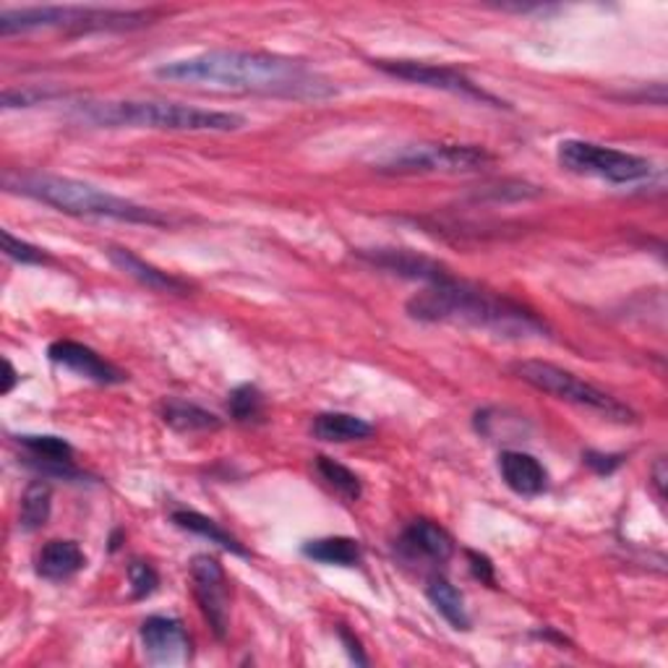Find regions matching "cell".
Returning <instances> with one entry per match:
<instances>
[{
    "label": "cell",
    "mask_w": 668,
    "mask_h": 668,
    "mask_svg": "<svg viewBox=\"0 0 668 668\" xmlns=\"http://www.w3.org/2000/svg\"><path fill=\"white\" fill-rule=\"evenodd\" d=\"M154 77L176 84L275 94L288 100H325L337 94L332 81L306 66V60L261 50H209L162 63Z\"/></svg>",
    "instance_id": "obj_1"
},
{
    "label": "cell",
    "mask_w": 668,
    "mask_h": 668,
    "mask_svg": "<svg viewBox=\"0 0 668 668\" xmlns=\"http://www.w3.org/2000/svg\"><path fill=\"white\" fill-rule=\"evenodd\" d=\"M408 313L418 321H445V325H462L472 329L507 337V340H528V337H546L549 327L536 311L525 309L517 300H509L497 292L462 282L452 275L445 282L426 285L423 292L408 300Z\"/></svg>",
    "instance_id": "obj_2"
},
{
    "label": "cell",
    "mask_w": 668,
    "mask_h": 668,
    "mask_svg": "<svg viewBox=\"0 0 668 668\" xmlns=\"http://www.w3.org/2000/svg\"><path fill=\"white\" fill-rule=\"evenodd\" d=\"M79 118L102 129H157L191 133H228L243 129L236 112L193 108L178 102H92L81 104Z\"/></svg>",
    "instance_id": "obj_3"
},
{
    "label": "cell",
    "mask_w": 668,
    "mask_h": 668,
    "mask_svg": "<svg viewBox=\"0 0 668 668\" xmlns=\"http://www.w3.org/2000/svg\"><path fill=\"white\" fill-rule=\"evenodd\" d=\"M9 189L73 217H94V220H118L133 225H168V217L157 212V209L116 197V193L97 189V186L84 183V180L60 176H21L17 180H9Z\"/></svg>",
    "instance_id": "obj_4"
},
{
    "label": "cell",
    "mask_w": 668,
    "mask_h": 668,
    "mask_svg": "<svg viewBox=\"0 0 668 668\" xmlns=\"http://www.w3.org/2000/svg\"><path fill=\"white\" fill-rule=\"evenodd\" d=\"M152 21L149 11L94 9V6H27L0 13V34L11 37L37 29H63V32H123Z\"/></svg>",
    "instance_id": "obj_5"
},
{
    "label": "cell",
    "mask_w": 668,
    "mask_h": 668,
    "mask_svg": "<svg viewBox=\"0 0 668 668\" xmlns=\"http://www.w3.org/2000/svg\"><path fill=\"white\" fill-rule=\"evenodd\" d=\"M515 373L525 385L536 387L544 395L557 397L561 402L598 412V416L617 420V423H635L632 408H627L625 402H619L617 397L604 392V389L575 377L572 371L559 369V366L546 363V360H520V363H515Z\"/></svg>",
    "instance_id": "obj_6"
},
{
    "label": "cell",
    "mask_w": 668,
    "mask_h": 668,
    "mask_svg": "<svg viewBox=\"0 0 668 668\" xmlns=\"http://www.w3.org/2000/svg\"><path fill=\"white\" fill-rule=\"evenodd\" d=\"M559 164L577 176H590L625 186L652 176V164L640 154L621 152V149L592 144V141L567 139L559 144Z\"/></svg>",
    "instance_id": "obj_7"
},
{
    "label": "cell",
    "mask_w": 668,
    "mask_h": 668,
    "mask_svg": "<svg viewBox=\"0 0 668 668\" xmlns=\"http://www.w3.org/2000/svg\"><path fill=\"white\" fill-rule=\"evenodd\" d=\"M493 160L491 152L476 144H418L405 147L379 164L381 172L412 176V172H472Z\"/></svg>",
    "instance_id": "obj_8"
},
{
    "label": "cell",
    "mask_w": 668,
    "mask_h": 668,
    "mask_svg": "<svg viewBox=\"0 0 668 668\" xmlns=\"http://www.w3.org/2000/svg\"><path fill=\"white\" fill-rule=\"evenodd\" d=\"M373 69L385 71L387 77L392 79H402L410 81V84H420L429 89H439V92H449V94H460L468 97V100H478V102H489L497 104L499 100L489 92H483L478 84L465 77V73L447 69V66H433V63H423V60H373Z\"/></svg>",
    "instance_id": "obj_9"
},
{
    "label": "cell",
    "mask_w": 668,
    "mask_h": 668,
    "mask_svg": "<svg viewBox=\"0 0 668 668\" xmlns=\"http://www.w3.org/2000/svg\"><path fill=\"white\" fill-rule=\"evenodd\" d=\"M191 582L201 614H205L212 632L225 640L230 627V590L222 565L209 554H201L191 561Z\"/></svg>",
    "instance_id": "obj_10"
},
{
    "label": "cell",
    "mask_w": 668,
    "mask_h": 668,
    "mask_svg": "<svg viewBox=\"0 0 668 668\" xmlns=\"http://www.w3.org/2000/svg\"><path fill=\"white\" fill-rule=\"evenodd\" d=\"M141 645L147 658L160 666H178L191 660L193 642L183 621L176 617H149L141 625Z\"/></svg>",
    "instance_id": "obj_11"
},
{
    "label": "cell",
    "mask_w": 668,
    "mask_h": 668,
    "mask_svg": "<svg viewBox=\"0 0 668 668\" xmlns=\"http://www.w3.org/2000/svg\"><path fill=\"white\" fill-rule=\"evenodd\" d=\"M48 356L52 363L63 366V369L73 371L81 379L94 381V385L112 387V385H123V381L129 379L118 369V366H112L110 360H104L100 352L89 348V345H81L73 340H58L48 348Z\"/></svg>",
    "instance_id": "obj_12"
},
{
    "label": "cell",
    "mask_w": 668,
    "mask_h": 668,
    "mask_svg": "<svg viewBox=\"0 0 668 668\" xmlns=\"http://www.w3.org/2000/svg\"><path fill=\"white\" fill-rule=\"evenodd\" d=\"M369 265L385 269V272H392L397 277H405V280H420L426 285H437L445 282L452 277V272L439 261H433L423 253H416L410 249H373V251H360Z\"/></svg>",
    "instance_id": "obj_13"
},
{
    "label": "cell",
    "mask_w": 668,
    "mask_h": 668,
    "mask_svg": "<svg viewBox=\"0 0 668 668\" xmlns=\"http://www.w3.org/2000/svg\"><path fill=\"white\" fill-rule=\"evenodd\" d=\"M499 476L507 483V489L520 493V497H540L549 489V472L528 452H515V449L501 452Z\"/></svg>",
    "instance_id": "obj_14"
},
{
    "label": "cell",
    "mask_w": 668,
    "mask_h": 668,
    "mask_svg": "<svg viewBox=\"0 0 668 668\" xmlns=\"http://www.w3.org/2000/svg\"><path fill=\"white\" fill-rule=\"evenodd\" d=\"M400 546L405 554H410V557L437 561V565L449 561L455 554L452 536H449L441 525L431 520H412L402 532Z\"/></svg>",
    "instance_id": "obj_15"
},
{
    "label": "cell",
    "mask_w": 668,
    "mask_h": 668,
    "mask_svg": "<svg viewBox=\"0 0 668 668\" xmlns=\"http://www.w3.org/2000/svg\"><path fill=\"white\" fill-rule=\"evenodd\" d=\"M87 567L84 551L79 549L77 540H48L42 551L37 554V575L50 582L71 580Z\"/></svg>",
    "instance_id": "obj_16"
},
{
    "label": "cell",
    "mask_w": 668,
    "mask_h": 668,
    "mask_svg": "<svg viewBox=\"0 0 668 668\" xmlns=\"http://www.w3.org/2000/svg\"><path fill=\"white\" fill-rule=\"evenodd\" d=\"M108 257L112 265L118 269H123L126 275L133 277V280H139L141 285H147V288L152 290H162V292H186L189 290V285L183 280H178V277H170L168 272H160V269L147 265L144 259H139L137 253L129 249H108Z\"/></svg>",
    "instance_id": "obj_17"
},
{
    "label": "cell",
    "mask_w": 668,
    "mask_h": 668,
    "mask_svg": "<svg viewBox=\"0 0 668 668\" xmlns=\"http://www.w3.org/2000/svg\"><path fill=\"white\" fill-rule=\"evenodd\" d=\"M311 433L319 441L345 445V441L369 439L373 433V426L369 423V420L350 416V412H321V416L313 418Z\"/></svg>",
    "instance_id": "obj_18"
},
{
    "label": "cell",
    "mask_w": 668,
    "mask_h": 668,
    "mask_svg": "<svg viewBox=\"0 0 668 668\" xmlns=\"http://www.w3.org/2000/svg\"><path fill=\"white\" fill-rule=\"evenodd\" d=\"M160 418L170 429L180 433H197V431H217L222 426V420L199 405L178 400V397H168L160 405Z\"/></svg>",
    "instance_id": "obj_19"
},
{
    "label": "cell",
    "mask_w": 668,
    "mask_h": 668,
    "mask_svg": "<svg viewBox=\"0 0 668 668\" xmlns=\"http://www.w3.org/2000/svg\"><path fill=\"white\" fill-rule=\"evenodd\" d=\"M172 522H176L180 530H189L193 536L207 538L209 544H217L220 549L236 554V557H249V551L243 549V544H240L236 536H230V532L225 530L220 522H215L212 517L191 512V509H176V512H172Z\"/></svg>",
    "instance_id": "obj_20"
},
{
    "label": "cell",
    "mask_w": 668,
    "mask_h": 668,
    "mask_svg": "<svg viewBox=\"0 0 668 668\" xmlns=\"http://www.w3.org/2000/svg\"><path fill=\"white\" fill-rule=\"evenodd\" d=\"M303 557H309L319 565H332V567H358L363 559L360 544L356 538L345 536H329V538H317L303 544Z\"/></svg>",
    "instance_id": "obj_21"
},
{
    "label": "cell",
    "mask_w": 668,
    "mask_h": 668,
    "mask_svg": "<svg viewBox=\"0 0 668 668\" xmlns=\"http://www.w3.org/2000/svg\"><path fill=\"white\" fill-rule=\"evenodd\" d=\"M426 596H429L431 606L445 617L455 629H470V614L465 609L462 592L455 588L447 577H431L426 585Z\"/></svg>",
    "instance_id": "obj_22"
},
{
    "label": "cell",
    "mask_w": 668,
    "mask_h": 668,
    "mask_svg": "<svg viewBox=\"0 0 668 668\" xmlns=\"http://www.w3.org/2000/svg\"><path fill=\"white\" fill-rule=\"evenodd\" d=\"M52 512V489L44 480H32L27 486L19 507V528L24 532H34L48 525Z\"/></svg>",
    "instance_id": "obj_23"
},
{
    "label": "cell",
    "mask_w": 668,
    "mask_h": 668,
    "mask_svg": "<svg viewBox=\"0 0 668 668\" xmlns=\"http://www.w3.org/2000/svg\"><path fill=\"white\" fill-rule=\"evenodd\" d=\"M313 465H317L319 478L325 480V483L337 493V497H342L345 501H358L360 497H363V483H360V478L350 468H345L342 462L321 455V457H317V462Z\"/></svg>",
    "instance_id": "obj_24"
},
{
    "label": "cell",
    "mask_w": 668,
    "mask_h": 668,
    "mask_svg": "<svg viewBox=\"0 0 668 668\" xmlns=\"http://www.w3.org/2000/svg\"><path fill=\"white\" fill-rule=\"evenodd\" d=\"M228 412L238 423H261L265 420V395L253 385H240L230 392Z\"/></svg>",
    "instance_id": "obj_25"
},
{
    "label": "cell",
    "mask_w": 668,
    "mask_h": 668,
    "mask_svg": "<svg viewBox=\"0 0 668 668\" xmlns=\"http://www.w3.org/2000/svg\"><path fill=\"white\" fill-rule=\"evenodd\" d=\"M19 445L32 455L37 462H73V447L60 437H42V433H24Z\"/></svg>",
    "instance_id": "obj_26"
},
{
    "label": "cell",
    "mask_w": 668,
    "mask_h": 668,
    "mask_svg": "<svg viewBox=\"0 0 668 668\" xmlns=\"http://www.w3.org/2000/svg\"><path fill=\"white\" fill-rule=\"evenodd\" d=\"M129 582H131V596L141 600V598H149L157 590V585H160V575H157V569L152 565L137 559L129 565Z\"/></svg>",
    "instance_id": "obj_27"
},
{
    "label": "cell",
    "mask_w": 668,
    "mask_h": 668,
    "mask_svg": "<svg viewBox=\"0 0 668 668\" xmlns=\"http://www.w3.org/2000/svg\"><path fill=\"white\" fill-rule=\"evenodd\" d=\"M3 251L6 257L19 261V265H44V261H48V253L32 243H27V240L13 238L9 230H3Z\"/></svg>",
    "instance_id": "obj_28"
},
{
    "label": "cell",
    "mask_w": 668,
    "mask_h": 668,
    "mask_svg": "<svg viewBox=\"0 0 668 668\" xmlns=\"http://www.w3.org/2000/svg\"><path fill=\"white\" fill-rule=\"evenodd\" d=\"M58 92L52 89H40V87H24V89H6L3 92V108L13 110V108H32V104L48 102L56 97Z\"/></svg>",
    "instance_id": "obj_29"
},
{
    "label": "cell",
    "mask_w": 668,
    "mask_h": 668,
    "mask_svg": "<svg viewBox=\"0 0 668 668\" xmlns=\"http://www.w3.org/2000/svg\"><path fill=\"white\" fill-rule=\"evenodd\" d=\"M468 561H470L472 575H476L480 582L497 588V575H493V565L489 557H483V554H478V551H468Z\"/></svg>",
    "instance_id": "obj_30"
},
{
    "label": "cell",
    "mask_w": 668,
    "mask_h": 668,
    "mask_svg": "<svg viewBox=\"0 0 668 668\" xmlns=\"http://www.w3.org/2000/svg\"><path fill=\"white\" fill-rule=\"evenodd\" d=\"M585 462L590 465L592 470L600 472V476H609V472H614L619 468L621 462V455H600V452H588L585 455Z\"/></svg>",
    "instance_id": "obj_31"
},
{
    "label": "cell",
    "mask_w": 668,
    "mask_h": 668,
    "mask_svg": "<svg viewBox=\"0 0 668 668\" xmlns=\"http://www.w3.org/2000/svg\"><path fill=\"white\" fill-rule=\"evenodd\" d=\"M340 640L345 642V648H348V652H350V658H352V660H356V664H358V666H366V664H369V658H366V656H363V648H360V642H358V640H356V637H352V635H350V632H348V629H345V627H340Z\"/></svg>",
    "instance_id": "obj_32"
},
{
    "label": "cell",
    "mask_w": 668,
    "mask_h": 668,
    "mask_svg": "<svg viewBox=\"0 0 668 668\" xmlns=\"http://www.w3.org/2000/svg\"><path fill=\"white\" fill-rule=\"evenodd\" d=\"M652 489H656L658 499L664 501L666 497V460H658L652 465Z\"/></svg>",
    "instance_id": "obj_33"
},
{
    "label": "cell",
    "mask_w": 668,
    "mask_h": 668,
    "mask_svg": "<svg viewBox=\"0 0 668 668\" xmlns=\"http://www.w3.org/2000/svg\"><path fill=\"white\" fill-rule=\"evenodd\" d=\"M3 366H6V381H3V395H9L13 387H17V381H19V373H17V369H13V363L9 358L3 360Z\"/></svg>",
    "instance_id": "obj_34"
}]
</instances>
